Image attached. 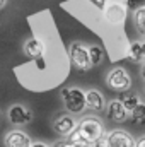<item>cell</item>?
I'll return each mask as SVG.
<instances>
[{"mask_svg":"<svg viewBox=\"0 0 145 147\" xmlns=\"http://www.w3.org/2000/svg\"><path fill=\"white\" fill-rule=\"evenodd\" d=\"M77 130L80 132V135L84 139H87L89 142H92L94 147H96V140L101 139L106 134L103 121L96 115H85V116H82L77 121Z\"/></svg>","mask_w":145,"mask_h":147,"instance_id":"6da1fadb","label":"cell"},{"mask_svg":"<svg viewBox=\"0 0 145 147\" xmlns=\"http://www.w3.org/2000/svg\"><path fill=\"white\" fill-rule=\"evenodd\" d=\"M62 101L65 110L72 115H82L85 110V98L80 87H65L62 89Z\"/></svg>","mask_w":145,"mask_h":147,"instance_id":"7a4b0ae2","label":"cell"},{"mask_svg":"<svg viewBox=\"0 0 145 147\" xmlns=\"http://www.w3.org/2000/svg\"><path fill=\"white\" fill-rule=\"evenodd\" d=\"M68 57H70V63L77 72H87L92 69L91 60H89V51L87 46L80 41H73L68 48Z\"/></svg>","mask_w":145,"mask_h":147,"instance_id":"3957f363","label":"cell"},{"mask_svg":"<svg viewBox=\"0 0 145 147\" xmlns=\"http://www.w3.org/2000/svg\"><path fill=\"white\" fill-rule=\"evenodd\" d=\"M106 84L111 91L114 92H123V91H128L133 84L130 74L126 72V69L123 67H113L106 75Z\"/></svg>","mask_w":145,"mask_h":147,"instance_id":"277c9868","label":"cell"},{"mask_svg":"<svg viewBox=\"0 0 145 147\" xmlns=\"http://www.w3.org/2000/svg\"><path fill=\"white\" fill-rule=\"evenodd\" d=\"M7 120L14 127H24L33 120V111L24 105H12L7 111Z\"/></svg>","mask_w":145,"mask_h":147,"instance_id":"5b68a950","label":"cell"},{"mask_svg":"<svg viewBox=\"0 0 145 147\" xmlns=\"http://www.w3.org/2000/svg\"><path fill=\"white\" fill-rule=\"evenodd\" d=\"M77 127V120L73 118L72 113H60L55 120H53V130L56 135L60 137H67L73 128Z\"/></svg>","mask_w":145,"mask_h":147,"instance_id":"8992f818","label":"cell"},{"mask_svg":"<svg viewBox=\"0 0 145 147\" xmlns=\"http://www.w3.org/2000/svg\"><path fill=\"white\" fill-rule=\"evenodd\" d=\"M125 17H126V7L123 3H116V2L111 3V5L106 3V7H104V21L108 24L119 26V24H123Z\"/></svg>","mask_w":145,"mask_h":147,"instance_id":"52a82bcc","label":"cell"},{"mask_svg":"<svg viewBox=\"0 0 145 147\" xmlns=\"http://www.w3.org/2000/svg\"><path fill=\"white\" fill-rule=\"evenodd\" d=\"M106 139L109 147H135V139L126 130H121V128L111 130L106 135Z\"/></svg>","mask_w":145,"mask_h":147,"instance_id":"ba28073f","label":"cell"},{"mask_svg":"<svg viewBox=\"0 0 145 147\" xmlns=\"http://www.w3.org/2000/svg\"><path fill=\"white\" fill-rule=\"evenodd\" d=\"M31 144H33L31 137L24 130H19V128L7 132L3 139V146L7 147H31Z\"/></svg>","mask_w":145,"mask_h":147,"instance_id":"9c48e42d","label":"cell"},{"mask_svg":"<svg viewBox=\"0 0 145 147\" xmlns=\"http://www.w3.org/2000/svg\"><path fill=\"white\" fill-rule=\"evenodd\" d=\"M104 110H106V116H108V120L109 121H113V123H123V121L128 118V111L125 110L121 99H113V101L106 103Z\"/></svg>","mask_w":145,"mask_h":147,"instance_id":"30bf717a","label":"cell"},{"mask_svg":"<svg viewBox=\"0 0 145 147\" xmlns=\"http://www.w3.org/2000/svg\"><path fill=\"white\" fill-rule=\"evenodd\" d=\"M84 98H85V108L91 110V113H101V111H104L106 99H104V96L97 89H87V91H84Z\"/></svg>","mask_w":145,"mask_h":147,"instance_id":"8fae6325","label":"cell"},{"mask_svg":"<svg viewBox=\"0 0 145 147\" xmlns=\"http://www.w3.org/2000/svg\"><path fill=\"white\" fill-rule=\"evenodd\" d=\"M22 50H24V55L29 57L31 60H41L44 55V43L38 38H29L24 43Z\"/></svg>","mask_w":145,"mask_h":147,"instance_id":"7c38bea8","label":"cell"},{"mask_svg":"<svg viewBox=\"0 0 145 147\" xmlns=\"http://www.w3.org/2000/svg\"><path fill=\"white\" fill-rule=\"evenodd\" d=\"M130 62L133 63H144V58H145V46H144V41L142 39H137L133 41L132 45H128L126 48V55H125Z\"/></svg>","mask_w":145,"mask_h":147,"instance_id":"4fadbf2b","label":"cell"},{"mask_svg":"<svg viewBox=\"0 0 145 147\" xmlns=\"http://www.w3.org/2000/svg\"><path fill=\"white\" fill-rule=\"evenodd\" d=\"M119 99H121V103H123L125 110L128 111V113H130V111L133 110L140 101H142V99H140V96H138V94H135V92H130V89H128V91H123Z\"/></svg>","mask_w":145,"mask_h":147,"instance_id":"5bb4252c","label":"cell"},{"mask_svg":"<svg viewBox=\"0 0 145 147\" xmlns=\"http://www.w3.org/2000/svg\"><path fill=\"white\" fill-rule=\"evenodd\" d=\"M87 51H89V60H91V65H92V67H96V65H99V63L103 62L104 51H103V48H101L99 45H91V46H87Z\"/></svg>","mask_w":145,"mask_h":147,"instance_id":"9a60e30c","label":"cell"},{"mask_svg":"<svg viewBox=\"0 0 145 147\" xmlns=\"http://www.w3.org/2000/svg\"><path fill=\"white\" fill-rule=\"evenodd\" d=\"M133 22H135V29L138 31L140 36L145 34V7H140L137 10H133Z\"/></svg>","mask_w":145,"mask_h":147,"instance_id":"2e32d148","label":"cell"},{"mask_svg":"<svg viewBox=\"0 0 145 147\" xmlns=\"http://www.w3.org/2000/svg\"><path fill=\"white\" fill-rule=\"evenodd\" d=\"M128 116L132 118V121H133L135 125H142V123H145V105L140 101L133 110L128 113Z\"/></svg>","mask_w":145,"mask_h":147,"instance_id":"e0dca14e","label":"cell"},{"mask_svg":"<svg viewBox=\"0 0 145 147\" xmlns=\"http://www.w3.org/2000/svg\"><path fill=\"white\" fill-rule=\"evenodd\" d=\"M125 7H126V10H137V9H140V7H145V0H126V3H125Z\"/></svg>","mask_w":145,"mask_h":147,"instance_id":"ac0fdd59","label":"cell"},{"mask_svg":"<svg viewBox=\"0 0 145 147\" xmlns=\"http://www.w3.org/2000/svg\"><path fill=\"white\" fill-rule=\"evenodd\" d=\"M94 7H97L99 10H103L104 7H106V3H108V0H89Z\"/></svg>","mask_w":145,"mask_h":147,"instance_id":"d6986e66","label":"cell"},{"mask_svg":"<svg viewBox=\"0 0 145 147\" xmlns=\"http://www.w3.org/2000/svg\"><path fill=\"white\" fill-rule=\"evenodd\" d=\"M31 147H48V144L46 142H39V140H33Z\"/></svg>","mask_w":145,"mask_h":147,"instance_id":"ffe728a7","label":"cell"},{"mask_svg":"<svg viewBox=\"0 0 145 147\" xmlns=\"http://www.w3.org/2000/svg\"><path fill=\"white\" fill-rule=\"evenodd\" d=\"M135 146L137 147H144L145 146V137H140L138 140H135Z\"/></svg>","mask_w":145,"mask_h":147,"instance_id":"44dd1931","label":"cell"},{"mask_svg":"<svg viewBox=\"0 0 145 147\" xmlns=\"http://www.w3.org/2000/svg\"><path fill=\"white\" fill-rule=\"evenodd\" d=\"M5 3H7V0H0V9H2V7H3Z\"/></svg>","mask_w":145,"mask_h":147,"instance_id":"7402d4cb","label":"cell"}]
</instances>
